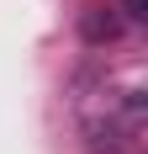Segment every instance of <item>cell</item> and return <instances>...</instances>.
I'll return each instance as SVG.
<instances>
[{
	"mask_svg": "<svg viewBox=\"0 0 148 154\" xmlns=\"http://www.w3.org/2000/svg\"><path fill=\"white\" fill-rule=\"evenodd\" d=\"M122 11H127V21H148V0H122Z\"/></svg>",
	"mask_w": 148,
	"mask_h": 154,
	"instance_id": "obj_1",
	"label": "cell"
}]
</instances>
